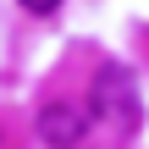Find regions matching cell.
<instances>
[{"mask_svg": "<svg viewBox=\"0 0 149 149\" xmlns=\"http://www.w3.org/2000/svg\"><path fill=\"white\" fill-rule=\"evenodd\" d=\"M88 100H94V116H105L111 127H138V116H144L133 72H127V66H116V61H105V66L94 72Z\"/></svg>", "mask_w": 149, "mask_h": 149, "instance_id": "obj_1", "label": "cell"}, {"mask_svg": "<svg viewBox=\"0 0 149 149\" xmlns=\"http://www.w3.org/2000/svg\"><path fill=\"white\" fill-rule=\"evenodd\" d=\"M83 133H88V111L83 105H72V100H50L44 111H39V138L55 149H72L83 144Z\"/></svg>", "mask_w": 149, "mask_h": 149, "instance_id": "obj_2", "label": "cell"}, {"mask_svg": "<svg viewBox=\"0 0 149 149\" xmlns=\"http://www.w3.org/2000/svg\"><path fill=\"white\" fill-rule=\"evenodd\" d=\"M17 6H22V11H39V17H50V11H55L61 0H17Z\"/></svg>", "mask_w": 149, "mask_h": 149, "instance_id": "obj_3", "label": "cell"}]
</instances>
